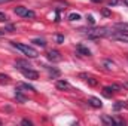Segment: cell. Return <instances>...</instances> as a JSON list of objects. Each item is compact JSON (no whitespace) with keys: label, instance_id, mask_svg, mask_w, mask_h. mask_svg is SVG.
Returning a JSON list of instances; mask_svg holds the SVG:
<instances>
[{"label":"cell","instance_id":"6da1fadb","mask_svg":"<svg viewBox=\"0 0 128 126\" xmlns=\"http://www.w3.org/2000/svg\"><path fill=\"white\" fill-rule=\"evenodd\" d=\"M12 43V46L14 48H16L18 51H21L24 55H27L28 58H37V55H39V52L32 48V46H28V45H24V43H18V42H10Z\"/></svg>","mask_w":128,"mask_h":126},{"label":"cell","instance_id":"7a4b0ae2","mask_svg":"<svg viewBox=\"0 0 128 126\" xmlns=\"http://www.w3.org/2000/svg\"><path fill=\"white\" fill-rule=\"evenodd\" d=\"M112 34L110 28L107 27H100V28H94V30H88V37L90 39H98V37H109Z\"/></svg>","mask_w":128,"mask_h":126},{"label":"cell","instance_id":"3957f363","mask_svg":"<svg viewBox=\"0 0 128 126\" xmlns=\"http://www.w3.org/2000/svg\"><path fill=\"white\" fill-rule=\"evenodd\" d=\"M109 37H112L113 40H118V42H128V33L124 31H112Z\"/></svg>","mask_w":128,"mask_h":126},{"label":"cell","instance_id":"277c9868","mask_svg":"<svg viewBox=\"0 0 128 126\" xmlns=\"http://www.w3.org/2000/svg\"><path fill=\"white\" fill-rule=\"evenodd\" d=\"M46 57H48V60H49L51 63H60V61H61V54H60L58 51H55V49L49 51V52L46 54Z\"/></svg>","mask_w":128,"mask_h":126},{"label":"cell","instance_id":"5b68a950","mask_svg":"<svg viewBox=\"0 0 128 126\" xmlns=\"http://www.w3.org/2000/svg\"><path fill=\"white\" fill-rule=\"evenodd\" d=\"M21 73L24 74V77H27L30 80H37L39 79V73L32 70V68H24V70H21Z\"/></svg>","mask_w":128,"mask_h":126},{"label":"cell","instance_id":"8992f818","mask_svg":"<svg viewBox=\"0 0 128 126\" xmlns=\"http://www.w3.org/2000/svg\"><path fill=\"white\" fill-rule=\"evenodd\" d=\"M80 77H82L84 80H86V83H88L90 86H97V85H98L97 79H96V77H92V76H88V74H80Z\"/></svg>","mask_w":128,"mask_h":126},{"label":"cell","instance_id":"52a82bcc","mask_svg":"<svg viewBox=\"0 0 128 126\" xmlns=\"http://www.w3.org/2000/svg\"><path fill=\"white\" fill-rule=\"evenodd\" d=\"M14 12H15L18 16H24V18H26V15H27L28 9H27V7H24V6H16V7L14 9Z\"/></svg>","mask_w":128,"mask_h":126},{"label":"cell","instance_id":"ba28073f","mask_svg":"<svg viewBox=\"0 0 128 126\" xmlns=\"http://www.w3.org/2000/svg\"><path fill=\"white\" fill-rule=\"evenodd\" d=\"M78 52H79V55H84V57H90L91 55V51L88 49V48H85L84 45H78Z\"/></svg>","mask_w":128,"mask_h":126},{"label":"cell","instance_id":"9c48e42d","mask_svg":"<svg viewBox=\"0 0 128 126\" xmlns=\"http://www.w3.org/2000/svg\"><path fill=\"white\" fill-rule=\"evenodd\" d=\"M113 28H115V30H118V31L128 33V24H127V22H116V24L113 25Z\"/></svg>","mask_w":128,"mask_h":126},{"label":"cell","instance_id":"30bf717a","mask_svg":"<svg viewBox=\"0 0 128 126\" xmlns=\"http://www.w3.org/2000/svg\"><path fill=\"white\" fill-rule=\"evenodd\" d=\"M55 88H57V89H61V91H64V89H68V88H70V85H68V82H67V80H57Z\"/></svg>","mask_w":128,"mask_h":126},{"label":"cell","instance_id":"8fae6325","mask_svg":"<svg viewBox=\"0 0 128 126\" xmlns=\"http://www.w3.org/2000/svg\"><path fill=\"white\" fill-rule=\"evenodd\" d=\"M15 67L18 68V70H24V68H30L32 65L27 63V61H22V60H18L16 63H15Z\"/></svg>","mask_w":128,"mask_h":126},{"label":"cell","instance_id":"7c38bea8","mask_svg":"<svg viewBox=\"0 0 128 126\" xmlns=\"http://www.w3.org/2000/svg\"><path fill=\"white\" fill-rule=\"evenodd\" d=\"M90 104H91L92 107H96V108H101V107H103V102H101L98 98H96V96H91V98H90Z\"/></svg>","mask_w":128,"mask_h":126},{"label":"cell","instance_id":"4fadbf2b","mask_svg":"<svg viewBox=\"0 0 128 126\" xmlns=\"http://www.w3.org/2000/svg\"><path fill=\"white\" fill-rule=\"evenodd\" d=\"M101 122L104 123V125H107V126H112V125H115V119H112L110 116H101Z\"/></svg>","mask_w":128,"mask_h":126},{"label":"cell","instance_id":"5bb4252c","mask_svg":"<svg viewBox=\"0 0 128 126\" xmlns=\"http://www.w3.org/2000/svg\"><path fill=\"white\" fill-rule=\"evenodd\" d=\"M16 89H26V91H32V92H36L34 86L28 85V83H18V88Z\"/></svg>","mask_w":128,"mask_h":126},{"label":"cell","instance_id":"9a60e30c","mask_svg":"<svg viewBox=\"0 0 128 126\" xmlns=\"http://www.w3.org/2000/svg\"><path fill=\"white\" fill-rule=\"evenodd\" d=\"M15 98H16L20 102H26V101H27V98L21 94V91H20V89H16V92H15Z\"/></svg>","mask_w":128,"mask_h":126},{"label":"cell","instance_id":"2e32d148","mask_svg":"<svg viewBox=\"0 0 128 126\" xmlns=\"http://www.w3.org/2000/svg\"><path fill=\"white\" fill-rule=\"evenodd\" d=\"M46 68H48L51 77H58V76H60V70H57V68H51V67H46Z\"/></svg>","mask_w":128,"mask_h":126},{"label":"cell","instance_id":"e0dca14e","mask_svg":"<svg viewBox=\"0 0 128 126\" xmlns=\"http://www.w3.org/2000/svg\"><path fill=\"white\" fill-rule=\"evenodd\" d=\"M32 43H34L36 46H40V48H45V46H46V42H45L43 39H33Z\"/></svg>","mask_w":128,"mask_h":126},{"label":"cell","instance_id":"ac0fdd59","mask_svg":"<svg viewBox=\"0 0 128 126\" xmlns=\"http://www.w3.org/2000/svg\"><path fill=\"white\" fill-rule=\"evenodd\" d=\"M103 65H104V68H106V70H112V68L115 67V63H113V61H110V60H104V61H103Z\"/></svg>","mask_w":128,"mask_h":126},{"label":"cell","instance_id":"d6986e66","mask_svg":"<svg viewBox=\"0 0 128 126\" xmlns=\"http://www.w3.org/2000/svg\"><path fill=\"white\" fill-rule=\"evenodd\" d=\"M103 95H104V96H107V98H110V96H112V88H110V86L103 88Z\"/></svg>","mask_w":128,"mask_h":126},{"label":"cell","instance_id":"ffe728a7","mask_svg":"<svg viewBox=\"0 0 128 126\" xmlns=\"http://www.w3.org/2000/svg\"><path fill=\"white\" fill-rule=\"evenodd\" d=\"M78 19H80V15H79V13L73 12V13L68 15V21H78Z\"/></svg>","mask_w":128,"mask_h":126},{"label":"cell","instance_id":"44dd1931","mask_svg":"<svg viewBox=\"0 0 128 126\" xmlns=\"http://www.w3.org/2000/svg\"><path fill=\"white\" fill-rule=\"evenodd\" d=\"M124 107H127V104H125L124 101H118V102L115 104V107H113V108L118 111V110H121V108H124Z\"/></svg>","mask_w":128,"mask_h":126},{"label":"cell","instance_id":"7402d4cb","mask_svg":"<svg viewBox=\"0 0 128 126\" xmlns=\"http://www.w3.org/2000/svg\"><path fill=\"white\" fill-rule=\"evenodd\" d=\"M9 82H10L9 76H6V74H0V83H9Z\"/></svg>","mask_w":128,"mask_h":126},{"label":"cell","instance_id":"603a6c76","mask_svg":"<svg viewBox=\"0 0 128 126\" xmlns=\"http://www.w3.org/2000/svg\"><path fill=\"white\" fill-rule=\"evenodd\" d=\"M119 3H121V0H109V1H107V4H109L110 7H112V6H116V4H119Z\"/></svg>","mask_w":128,"mask_h":126},{"label":"cell","instance_id":"cb8c5ba5","mask_svg":"<svg viewBox=\"0 0 128 126\" xmlns=\"http://www.w3.org/2000/svg\"><path fill=\"white\" fill-rule=\"evenodd\" d=\"M55 40H57V43H63L64 42V36L63 34H57V36H55Z\"/></svg>","mask_w":128,"mask_h":126},{"label":"cell","instance_id":"d4e9b609","mask_svg":"<svg viewBox=\"0 0 128 126\" xmlns=\"http://www.w3.org/2000/svg\"><path fill=\"white\" fill-rule=\"evenodd\" d=\"M115 125H125V120L121 119V117H118V119H115Z\"/></svg>","mask_w":128,"mask_h":126},{"label":"cell","instance_id":"484cf974","mask_svg":"<svg viewBox=\"0 0 128 126\" xmlns=\"http://www.w3.org/2000/svg\"><path fill=\"white\" fill-rule=\"evenodd\" d=\"M21 125H26V126H32L33 123H32V122H30V120H28V119H22V120H21Z\"/></svg>","mask_w":128,"mask_h":126},{"label":"cell","instance_id":"4316f807","mask_svg":"<svg viewBox=\"0 0 128 126\" xmlns=\"http://www.w3.org/2000/svg\"><path fill=\"white\" fill-rule=\"evenodd\" d=\"M86 19H88V22H90L91 25H94V22H96V19H94V16H92V15H88V16H86Z\"/></svg>","mask_w":128,"mask_h":126},{"label":"cell","instance_id":"83f0119b","mask_svg":"<svg viewBox=\"0 0 128 126\" xmlns=\"http://www.w3.org/2000/svg\"><path fill=\"white\" fill-rule=\"evenodd\" d=\"M8 19V16H6V13L4 12H0V22H4Z\"/></svg>","mask_w":128,"mask_h":126},{"label":"cell","instance_id":"f1b7e54d","mask_svg":"<svg viewBox=\"0 0 128 126\" xmlns=\"http://www.w3.org/2000/svg\"><path fill=\"white\" fill-rule=\"evenodd\" d=\"M34 16H36V13H34L33 10H28L27 15H26V18H34Z\"/></svg>","mask_w":128,"mask_h":126},{"label":"cell","instance_id":"f546056e","mask_svg":"<svg viewBox=\"0 0 128 126\" xmlns=\"http://www.w3.org/2000/svg\"><path fill=\"white\" fill-rule=\"evenodd\" d=\"M110 88H112V91H121V89H122V88H121L119 85H112Z\"/></svg>","mask_w":128,"mask_h":126},{"label":"cell","instance_id":"4dcf8cb0","mask_svg":"<svg viewBox=\"0 0 128 126\" xmlns=\"http://www.w3.org/2000/svg\"><path fill=\"white\" fill-rule=\"evenodd\" d=\"M14 30H15V27H14L12 24H10V25H8V27L4 28V31H6V33H8V31H14Z\"/></svg>","mask_w":128,"mask_h":126},{"label":"cell","instance_id":"1f68e13d","mask_svg":"<svg viewBox=\"0 0 128 126\" xmlns=\"http://www.w3.org/2000/svg\"><path fill=\"white\" fill-rule=\"evenodd\" d=\"M103 15H104V16H109V15H110L109 9H104V10H103Z\"/></svg>","mask_w":128,"mask_h":126},{"label":"cell","instance_id":"d6a6232c","mask_svg":"<svg viewBox=\"0 0 128 126\" xmlns=\"http://www.w3.org/2000/svg\"><path fill=\"white\" fill-rule=\"evenodd\" d=\"M8 1H12V0H0V3H8Z\"/></svg>","mask_w":128,"mask_h":126},{"label":"cell","instance_id":"836d02e7","mask_svg":"<svg viewBox=\"0 0 128 126\" xmlns=\"http://www.w3.org/2000/svg\"><path fill=\"white\" fill-rule=\"evenodd\" d=\"M4 33H6V31H4V28H3V30H0V36H3Z\"/></svg>","mask_w":128,"mask_h":126},{"label":"cell","instance_id":"e575fe53","mask_svg":"<svg viewBox=\"0 0 128 126\" xmlns=\"http://www.w3.org/2000/svg\"><path fill=\"white\" fill-rule=\"evenodd\" d=\"M91 1H94V3H100V1H103V0H91Z\"/></svg>","mask_w":128,"mask_h":126},{"label":"cell","instance_id":"d590c367","mask_svg":"<svg viewBox=\"0 0 128 126\" xmlns=\"http://www.w3.org/2000/svg\"><path fill=\"white\" fill-rule=\"evenodd\" d=\"M124 3H125V4L128 6V0H124Z\"/></svg>","mask_w":128,"mask_h":126}]
</instances>
